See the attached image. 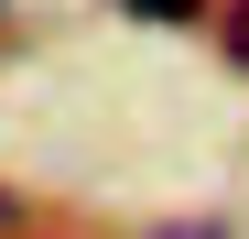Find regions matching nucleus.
I'll use <instances>...</instances> for the list:
<instances>
[{"mask_svg": "<svg viewBox=\"0 0 249 239\" xmlns=\"http://www.w3.org/2000/svg\"><path fill=\"white\" fill-rule=\"evenodd\" d=\"M119 11H141V22H184L195 0H119Z\"/></svg>", "mask_w": 249, "mask_h": 239, "instance_id": "obj_1", "label": "nucleus"}, {"mask_svg": "<svg viewBox=\"0 0 249 239\" xmlns=\"http://www.w3.org/2000/svg\"><path fill=\"white\" fill-rule=\"evenodd\" d=\"M228 55L249 65V0H238V11H228Z\"/></svg>", "mask_w": 249, "mask_h": 239, "instance_id": "obj_2", "label": "nucleus"}]
</instances>
